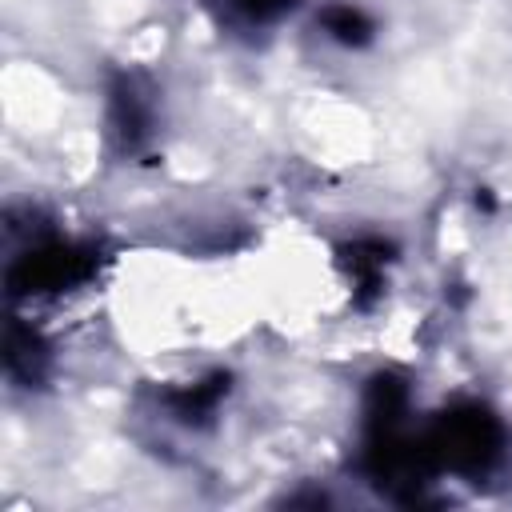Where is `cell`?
I'll use <instances>...</instances> for the list:
<instances>
[{"label": "cell", "mask_w": 512, "mask_h": 512, "mask_svg": "<svg viewBox=\"0 0 512 512\" xmlns=\"http://www.w3.org/2000/svg\"><path fill=\"white\" fill-rule=\"evenodd\" d=\"M320 28H324L328 40H336L344 48H360L372 36V20L356 4H328L320 12Z\"/></svg>", "instance_id": "cell-1"}, {"label": "cell", "mask_w": 512, "mask_h": 512, "mask_svg": "<svg viewBox=\"0 0 512 512\" xmlns=\"http://www.w3.org/2000/svg\"><path fill=\"white\" fill-rule=\"evenodd\" d=\"M228 8L240 12L252 24H268V20H276L288 8V0H228Z\"/></svg>", "instance_id": "cell-2"}]
</instances>
